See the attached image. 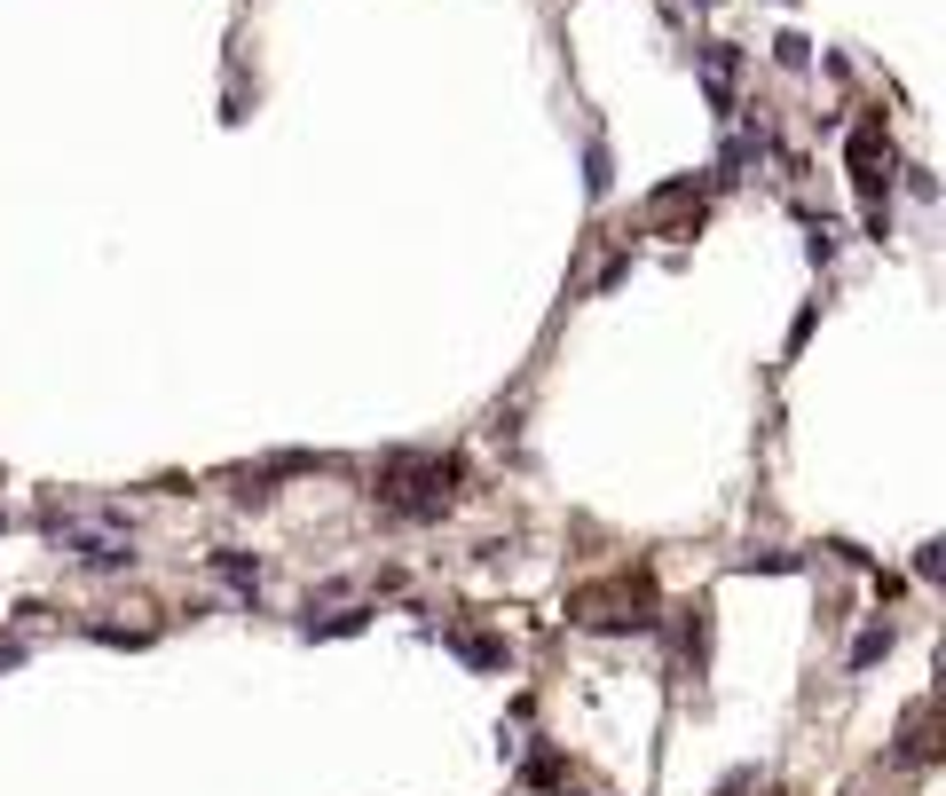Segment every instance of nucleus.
Returning a JSON list of instances; mask_svg holds the SVG:
<instances>
[{
	"label": "nucleus",
	"instance_id": "obj_3",
	"mask_svg": "<svg viewBox=\"0 0 946 796\" xmlns=\"http://www.w3.org/2000/svg\"><path fill=\"white\" fill-rule=\"evenodd\" d=\"M348 631H364V607H339V615L308 607V639H348Z\"/></svg>",
	"mask_w": 946,
	"mask_h": 796
},
{
	"label": "nucleus",
	"instance_id": "obj_5",
	"mask_svg": "<svg viewBox=\"0 0 946 796\" xmlns=\"http://www.w3.org/2000/svg\"><path fill=\"white\" fill-rule=\"evenodd\" d=\"M213 568H221V576H229L237 591H252V584H261V568H252L245 553H213Z\"/></svg>",
	"mask_w": 946,
	"mask_h": 796
},
{
	"label": "nucleus",
	"instance_id": "obj_1",
	"mask_svg": "<svg viewBox=\"0 0 946 796\" xmlns=\"http://www.w3.org/2000/svg\"><path fill=\"white\" fill-rule=\"evenodd\" d=\"M458 481H466L458 458H435V450H387L379 474H371V497H379V513H395V520H442L450 497H458Z\"/></svg>",
	"mask_w": 946,
	"mask_h": 796
},
{
	"label": "nucleus",
	"instance_id": "obj_4",
	"mask_svg": "<svg viewBox=\"0 0 946 796\" xmlns=\"http://www.w3.org/2000/svg\"><path fill=\"white\" fill-rule=\"evenodd\" d=\"M892 639H899V631H892V624H876L868 639H859V647H852V670H876V663L892 655Z\"/></svg>",
	"mask_w": 946,
	"mask_h": 796
},
{
	"label": "nucleus",
	"instance_id": "obj_2",
	"mask_svg": "<svg viewBox=\"0 0 946 796\" xmlns=\"http://www.w3.org/2000/svg\"><path fill=\"white\" fill-rule=\"evenodd\" d=\"M930 757V702H915L907 710V726H899V749H892V765H923Z\"/></svg>",
	"mask_w": 946,
	"mask_h": 796
}]
</instances>
